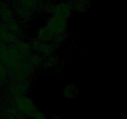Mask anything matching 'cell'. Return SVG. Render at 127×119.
Wrapping results in <instances>:
<instances>
[{"label": "cell", "mask_w": 127, "mask_h": 119, "mask_svg": "<svg viewBox=\"0 0 127 119\" xmlns=\"http://www.w3.org/2000/svg\"><path fill=\"white\" fill-rule=\"evenodd\" d=\"M45 11L52 13L53 16H59L68 19L72 16L73 7L68 2H58L54 4L48 5V7Z\"/></svg>", "instance_id": "1"}, {"label": "cell", "mask_w": 127, "mask_h": 119, "mask_svg": "<svg viewBox=\"0 0 127 119\" xmlns=\"http://www.w3.org/2000/svg\"><path fill=\"white\" fill-rule=\"evenodd\" d=\"M45 25L57 34L65 33L68 26V19L52 15L46 20Z\"/></svg>", "instance_id": "2"}, {"label": "cell", "mask_w": 127, "mask_h": 119, "mask_svg": "<svg viewBox=\"0 0 127 119\" xmlns=\"http://www.w3.org/2000/svg\"><path fill=\"white\" fill-rule=\"evenodd\" d=\"M31 47L32 50H35L41 55L45 57H50L54 54L55 48L50 43H45L35 39L31 42Z\"/></svg>", "instance_id": "3"}, {"label": "cell", "mask_w": 127, "mask_h": 119, "mask_svg": "<svg viewBox=\"0 0 127 119\" xmlns=\"http://www.w3.org/2000/svg\"><path fill=\"white\" fill-rule=\"evenodd\" d=\"M57 35L46 25L38 27L36 32L37 40L45 43H53Z\"/></svg>", "instance_id": "4"}, {"label": "cell", "mask_w": 127, "mask_h": 119, "mask_svg": "<svg viewBox=\"0 0 127 119\" xmlns=\"http://www.w3.org/2000/svg\"><path fill=\"white\" fill-rule=\"evenodd\" d=\"M18 40V36L10 32L4 25L0 26V42L5 44H13Z\"/></svg>", "instance_id": "5"}, {"label": "cell", "mask_w": 127, "mask_h": 119, "mask_svg": "<svg viewBox=\"0 0 127 119\" xmlns=\"http://www.w3.org/2000/svg\"><path fill=\"white\" fill-rule=\"evenodd\" d=\"M79 94V88L75 84H69L64 87V95L68 99L77 97Z\"/></svg>", "instance_id": "6"}, {"label": "cell", "mask_w": 127, "mask_h": 119, "mask_svg": "<svg viewBox=\"0 0 127 119\" xmlns=\"http://www.w3.org/2000/svg\"><path fill=\"white\" fill-rule=\"evenodd\" d=\"M73 3L70 4L72 7H74V10L77 12H83L88 7V1L87 0H73Z\"/></svg>", "instance_id": "7"}, {"label": "cell", "mask_w": 127, "mask_h": 119, "mask_svg": "<svg viewBox=\"0 0 127 119\" xmlns=\"http://www.w3.org/2000/svg\"><path fill=\"white\" fill-rule=\"evenodd\" d=\"M48 57H49V59H47V60L45 62L44 64L46 68H52L58 64V59L57 57L53 55Z\"/></svg>", "instance_id": "8"}, {"label": "cell", "mask_w": 127, "mask_h": 119, "mask_svg": "<svg viewBox=\"0 0 127 119\" xmlns=\"http://www.w3.org/2000/svg\"><path fill=\"white\" fill-rule=\"evenodd\" d=\"M6 77H7V73H6V68L0 62V84H2L5 81Z\"/></svg>", "instance_id": "9"}]
</instances>
